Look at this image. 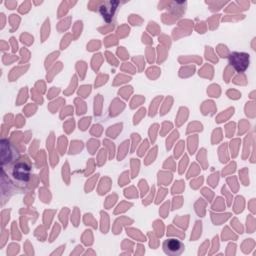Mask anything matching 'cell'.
Segmentation results:
<instances>
[{"instance_id":"8992f818","label":"cell","mask_w":256,"mask_h":256,"mask_svg":"<svg viewBox=\"0 0 256 256\" xmlns=\"http://www.w3.org/2000/svg\"><path fill=\"white\" fill-rule=\"evenodd\" d=\"M7 239H8V231L4 230L2 232V235H1V244H0V246L3 247L4 244L6 243Z\"/></svg>"},{"instance_id":"3957f363","label":"cell","mask_w":256,"mask_h":256,"mask_svg":"<svg viewBox=\"0 0 256 256\" xmlns=\"http://www.w3.org/2000/svg\"><path fill=\"white\" fill-rule=\"evenodd\" d=\"M163 250L168 255L177 256L184 251V245L178 239H167L163 243Z\"/></svg>"},{"instance_id":"277c9868","label":"cell","mask_w":256,"mask_h":256,"mask_svg":"<svg viewBox=\"0 0 256 256\" xmlns=\"http://www.w3.org/2000/svg\"><path fill=\"white\" fill-rule=\"evenodd\" d=\"M1 150H2V164L5 163H10L13 160V158L15 157V155L17 156V153L15 154L14 150L11 148L10 144L8 143L7 140H2L1 142Z\"/></svg>"},{"instance_id":"7a4b0ae2","label":"cell","mask_w":256,"mask_h":256,"mask_svg":"<svg viewBox=\"0 0 256 256\" xmlns=\"http://www.w3.org/2000/svg\"><path fill=\"white\" fill-rule=\"evenodd\" d=\"M229 63L238 72H243L249 65V54L243 52H233L229 56Z\"/></svg>"},{"instance_id":"5b68a950","label":"cell","mask_w":256,"mask_h":256,"mask_svg":"<svg viewBox=\"0 0 256 256\" xmlns=\"http://www.w3.org/2000/svg\"><path fill=\"white\" fill-rule=\"evenodd\" d=\"M19 251V246L17 244H11L7 248V255H15Z\"/></svg>"},{"instance_id":"9c48e42d","label":"cell","mask_w":256,"mask_h":256,"mask_svg":"<svg viewBox=\"0 0 256 256\" xmlns=\"http://www.w3.org/2000/svg\"><path fill=\"white\" fill-rule=\"evenodd\" d=\"M64 249V248L63 247H60V249L58 250V251H55V252H53L52 253V254H61V252H62V250Z\"/></svg>"},{"instance_id":"6da1fadb","label":"cell","mask_w":256,"mask_h":256,"mask_svg":"<svg viewBox=\"0 0 256 256\" xmlns=\"http://www.w3.org/2000/svg\"><path fill=\"white\" fill-rule=\"evenodd\" d=\"M30 170L31 167L27 159H21L16 161V163L13 166L12 175L17 181L27 182L30 178Z\"/></svg>"},{"instance_id":"52a82bcc","label":"cell","mask_w":256,"mask_h":256,"mask_svg":"<svg viewBox=\"0 0 256 256\" xmlns=\"http://www.w3.org/2000/svg\"><path fill=\"white\" fill-rule=\"evenodd\" d=\"M15 224L16 223H13V226H12V230H13V232H12V237H13V239H16V240H18V239H20V235H19V233H18V230H17V228H15Z\"/></svg>"},{"instance_id":"ba28073f","label":"cell","mask_w":256,"mask_h":256,"mask_svg":"<svg viewBox=\"0 0 256 256\" xmlns=\"http://www.w3.org/2000/svg\"><path fill=\"white\" fill-rule=\"evenodd\" d=\"M9 213H8V211H3V212H2V225H5V223H6V221L8 220L9 219Z\"/></svg>"}]
</instances>
